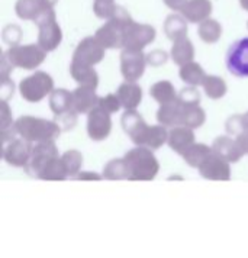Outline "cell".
I'll use <instances>...</instances> for the list:
<instances>
[{
  "mask_svg": "<svg viewBox=\"0 0 248 258\" xmlns=\"http://www.w3.org/2000/svg\"><path fill=\"white\" fill-rule=\"evenodd\" d=\"M18 134L29 142L54 141L58 138L61 128L57 122L35 116H22L15 122Z\"/></svg>",
  "mask_w": 248,
  "mask_h": 258,
  "instance_id": "6da1fadb",
  "label": "cell"
},
{
  "mask_svg": "<svg viewBox=\"0 0 248 258\" xmlns=\"http://www.w3.org/2000/svg\"><path fill=\"white\" fill-rule=\"evenodd\" d=\"M123 158H125L128 168H130V180L148 181V180L155 178L158 170H160L157 158L154 157L151 150L147 147L134 148L130 153H127Z\"/></svg>",
  "mask_w": 248,
  "mask_h": 258,
  "instance_id": "7a4b0ae2",
  "label": "cell"
},
{
  "mask_svg": "<svg viewBox=\"0 0 248 258\" xmlns=\"http://www.w3.org/2000/svg\"><path fill=\"white\" fill-rule=\"evenodd\" d=\"M54 90V80L51 76L44 71H36L35 74L24 79L19 84V92L26 102L38 103L47 94L52 93Z\"/></svg>",
  "mask_w": 248,
  "mask_h": 258,
  "instance_id": "3957f363",
  "label": "cell"
},
{
  "mask_svg": "<svg viewBox=\"0 0 248 258\" xmlns=\"http://www.w3.org/2000/svg\"><path fill=\"white\" fill-rule=\"evenodd\" d=\"M6 57L15 67L24 69V70H34L44 62L45 49L35 47V45L13 47L8 51Z\"/></svg>",
  "mask_w": 248,
  "mask_h": 258,
  "instance_id": "277c9868",
  "label": "cell"
},
{
  "mask_svg": "<svg viewBox=\"0 0 248 258\" xmlns=\"http://www.w3.org/2000/svg\"><path fill=\"white\" fill-rule=\"evenodd\" d=\"M57 157H58V150H57L54 141L38 142L35 147L32 148L31 158H29L28 164L25 167V170L31 176L39 177V174L44 171V168L52 160H55Z\"/></svg>",
  "mask_w": 248,
  "mask_h": 258,
  "instance_id": "5b68a950",
  "label": "cell"
},
{
  "mask_svg": "<svg viewBox=\"0 0 248 258\" xmlns=\"http://www.w3.org/2000/svg\"><path fill=\"white\" fill-rule=\"evenodd\" d=\"M225 64L235 77H248V36L235 41L226 52Z\"/></svg>",
  "mask_w": 248,
  "mask_h": 258,
  "instance_id": "8992f818",
  "label": "cell"
},
{
  "mask_svg": "<svg viewBox=\"0 0 248 258\" xmlns=\"http://www.w3.org/2000/svg\"><path fill=\"white\" fill-rule=\"evenodd\" d=\"M147 57L141 51L125 49L120 54V71L127 82H137L145 71Z\"/></svg>",
  "mask_w": 248,
  "mask_h": 258,
  "instance_id": "52a82bcc",
  "label": "cell"
},
{
  "mask_svg": "<svg viewBox=\"0 0 248 258\" xmlns=\"http://www.w3.org/2000/svg\"><path fill=\"white\" fill-rule=\"evenodd\" d=\"M112 129V120H110V113L103 110L100 106L97 105L95 109L89 112L87 117V132L89 137L93 141H103L106 140Z\"/></svg>",
  "mask_w": 248,
  "mask_h": 258,
  "instance_id": "ba28073f",
  "label": "cell"
},
{
  "mask_svg": "<svg viewBox=\"0 0 248 258\" xmlns=\"http://www.w3.org/2000/svg\"><path fill=\"white\" fill-rule=\"evenodd\" d=\"M103 57H105V49L102 47V44L96 39L87 38L76 49L73 55V62L93 67L97 62H100Z\"/></svg>",
  "mask_w": 248,
  "mask_h": 258,
  "instance_id": "9c48e42d",
  "label": "cell"
},
{
  "mask_svg": "<svg viewBox=\"0 0 248 258\" xmlns=\"http://www.w3.org/2000/svg\"><path fill=\"white\" fill-rule=\"evenodd\" d=\"M32 145L31 142L22 140H13L8 145H5L3 150V158L8 164L13 167H26L31 154H32Z\"/></svg>",
  "mask_w": 248,
  "mask_h": 258,
  "instance_id": "30bf717a",
  "label": "cell"
},
{
  "mask_svg": "<svg viewBox=\"0 0 248 258\" xmlns=\"http://www.w3.org/2000/svg\"><path fill=\"white\" fill-rule=\"evenodd\" d=\"M202 177L208 180H218V181H226L231 178V168L229 163L222 157L213 153L202 163L199 167Z\"/></svg>",
  "mask_w": 248,
  "mask_h": 258,
  "instance_id": "8fae6325",
  "label": "cell"
},
{
  "mask_svg": "<svg viewBox=\"0 0 248 258\" xmlns=\"http://www.w3.org/2000/svg\"><path fill=\"white\" fill-rule=\"evenodd\" d=\"M167 142L173 151L183 155L195 144V134H193L192 128H188L184 125L174 126V129H171L168 132V141Z\"/></svg>",
  "mask_w": 248,
  "mask_h": 258,
  "instance_id": "7c38bea8",
  "label": "cell"
},
{
  "mask_svg": "<svg viewBox=\"0 0 248 258\" xmlns=\"http://www.w3.org/2000/svg\"><path fill=\"white\" fill-rule=\"evenodd\" d=\"M96 89L80 86L73 92V109L77 113H89L92 109L99 105V99L95 92Z\"/></svg>",
  "mask_w": 248,
  "mask_h": 258,
  "instance_id": "4fadbf2b",
  "label": "cell"
},
{
  "mask_svg": "<svg viewBox=\"0 0 248 258\" xmlns=\"http://www.w3.org/2000/svg\"><path fill=\"white\" fill-rule=\"evenodd\" d=\"M167 141H168V132L161 125V126H147L134 144H137L138 147H147L150 150H157V148L163 147V144H165Z\"/></svg>",
  "mask_w": 248,
  "mask_h": 258,
  "instance_id": "5bb4252c",
  "label": "cell"
},
{
  "mask_svg": "<svg viewBox=\"0 0 248 258\" xmlns=\"http://www.w3.org/2000/svg\"><path fill=\"white\" fill-rule=\"evenodd\" d=\"M116 94L122 103V107H125L127 110H135L142 100L141 87L135 82L122 83Z\"/></svg>",
  "mask_w": 248,
  "mask_h": 258,
  "instance_id": "9a60e30c",
  "label": "cell"
},
{
  "mask_svg": "<svg viewBox=\"0 0 248 258\" xmlns=\"http://www.w3.org/2000/svg\"><path fill=\"white\" fill-rule=\"evenodd\" d=\"M212 151L216 155L222 157L228 163H236L244 155L242 151L239 150L236 141H232L228 137H219V138H216L212 144Z\"/></svg>",
  "mask_w": 248,
  "mask_h": 258,
  "instance_id": "2e32d148",
  "label": "cell"
},
{
  "mask_svg": "<svg viewBox=\"0 0 248 258\" xmlns=\"http://www.w3.org/2000/svg\"><path fill=\"white\" fill-rule=\"evenodd\" d=\"M181 115H183V105L177 100L161 105L157 112V119L163 126H180L181 125Z\"/></svg>",
  "mask_w": 248,
  "mask_h": 258,
  "instance_id": "e0dca14e",
  "label": "cell"
},
{
  "mask_svg": "<svg viewBox=\"0 0 248 258\" xmlns=\"http://www.w3.org/2000/svg\"><path fill=\"white\" fill-rule=\"evenodd\" d=\"M71 77L79 83L83 87H90V89H96L99 84V76L97 73L93 70V67H87V66H82V64H76L71 62L70 67Z\"/></svg>",
  "mask_w": 248,
  "mask_h": 258,
  "instance_id": "ac0fdd59",
  "label": "cell"
},
{
  "mask_svg": "<svg viewBox=\"0 0 248 258\" xmlns=\"http://www.w3.org/2000/svg\"><path fill=\"white\" fill-rule=\"evenodd\" d=\"M122 128L123 131L131 137V140L135 142V140L142 134V131L147 128L148 125L145 123V120L142 119V116L135 112V110H127L122 115Z\"/></svg>",
  "mask_w": 248,
  "mask_h": 258,
  "instance_id": "d6986e66",
  "label": "cell"
},
{
  "mask_svg": "<svg viewBox=\"0 0 248 258\" xmlns=\"http://www.w3.org/2000/svg\"><path fill=\"white\" fill-rule=\"evenodd\" d=\"M154 39V31L150 28H140L134 32H127L123 35V47L127 49H135L141 51L148 42Z\"/></svg>",
  "mask_w": 248,
  "mask_h": 258,
  "instance_id": "ffe728a7",
  "label": "cell"
},
{
  "mask_svg": "<svg viewBox=\"0 0 248 258\" xmlns=\"http://www.w3.org/2000/svg\"><path fill=\"white\" fill-rule=\"evenodd\" d=\"M49 107L55 116L74 110L73 109V93L64 90V89L52 90V93L49 96Z\"/></svg>",
  "mask_w": 248,
  "mask_h": 258,
  "instance_id": "44dd1931",
  "label": "cell"
},
{
  "mask_svg": "<svg viewBox=\"0 0 248 258\" xmlns=\"http://www.w3.org/2000/svg\"><path fill=\"white\" fill-rule=\"evenodd\" d=\"M180 79L184 83H188L189 86H203V82L206 79V74L199 64L196 62H188L184 66H181L180 69Z\"/></svg>",
  "mask_w": 248,
  "mask_h": 258,
  "instance_id": "7402d4cb",
  "label": "cell"
},
{
  "mask_svg": "<svg viewBox=\"0 0 248 258\" xmlns=\"http://www.w3.org/2000/svg\"><path fill=\"white\" fill-rule=\"evenodd\" d=\"M150 94L153 96L154 100H157L160 105H165V103L177 100L176 90H174L173 84L170 82L155 83L153 87L150 89Z\"/></svg>",
  "mask_w": 248,
  "mask_h": 258,
  "instance_id": "603a6c76",
  "label": "cell"
},
{
  "mask_svg": "<svg viewBox=\"0 0 248 258\" xmlns=\"http://www.w3.org/2000/svg\"><path fill=\"white\" fill-rule=\"evenodd\" d=\"M212 154V147L209 148L208 145L203 144H193L186 153L183 154L184 161L190 165V167H196L199 168L202 163Z\"/></svg>",
  "mask_w": 248,
  "mask_h": 258,
  "instance_id": "cb8c5ba5",
  "label": "cell"
},
{
  "mask_svg": "<svg viewBox=\"0 0 248 258\" xmlns=\"http://www.w3.org/2000/svg\"><path fill=\"white\" fill-rule=\"evenodd\" d=\"M193 57H195V51L188 39H178L171 49V58L180 67L188 62H192Z\"/></svg>",
  "mask_w": 248,
  "mask_h": 258,
  "instance_id": "d4e9b609",
  "label": "cell"
},
{
  "mask_svg": "<svg viewBox=\"0 0 248 258\" xmlns=\"http://www.w3.org/2000/svg\"><path fill=\"white\" fill-rule=\"evenodd\" d=\"M130 168L125 158L112 160L103 168V177L107 180H130Z\"/></svg>",
  "mask_w": 248,
  "mask_h": 258,
  "instance_id": "484cf974",
  "label": "cell"
},
{
  "mask_svg": "<svg viewBox=\"0 0 248 258\" xmlns=\"http://www.w3.org/2000/svg\"><path fill=\"white\" fill-rule=\"evenodd\" d=\"M205 110L199 106H183V115H181V125L188 128H201L205 123Z\"/></svg>",
  "mask_w": 248,
  "mask_h": 258,
  "instance_id": "4316f807",
  "label": "cell"
},
{
  "mask_svg": "<svg viewBox=\"0 0 248 258\" xmlns=\"http://www.w3.org/2000/svg\"><path fill=\"white\" fill-rule=\"evenodd\" d=\"M59 41H61V34H59V29L55 25L41 28V35H39L41 48H44L45 51H52L58 47Z\"/></svg>",
  "mask_w": 248,
  "mask_h": 258,
  "instance_id": "83f0119b",
  "label": "cell"
},
{
  "mask_svg": "<svg viewBox=\"0 0 248 258\" xmlns=\"http://www.w3.org/2000/svg\"><path fill=\"white\" fill-rule=\"evenodd\" d=\"M203 89H205V93L211 99H221L226 93V83L221 77L206 76V79L203 82Z\"/></svg>",
  "mask_w": 248,
  "mask_h": 258,
  "instance_id": "f1b7e54d",
  "label": "cell"
},
{
  "mask_svg": "<svg viewBox=\"0 0 248 258\" xmlns=\"http://www.w3.org/2000/svg\"><path fill=\"white\" fill-rule=\"evenodd\" d=\"M63 165L67 171V176H77L83 164V155L76 150H70L61 157Z\"/></svg>",
  "mask_w": 248,
  "mask_h": 258,
  "instance_id": "f546056e",
  "label": "cell"
},
{
  "mask_svg": "<svg viewBox=\"0 0 248 258\" xmlns=\"http://www.w3.org/2000/svg\"><path fill=\"white\" fill-rule=\"evenodd\" d=\"M67 177H69L67 171H66L64 165H63L61 158H58V157L55 160H52L44 168V171L39 174V178H42V180H64Z\"/></svg>",
  "mask_w": 248,
  "mask_h": 258,
  "instance_id": "4dcf8cb0",
  "label": "cell"
},
{
  "mask_svg": "<svg viewBox=\"0 0 248 258\" xmlns=\"http://www.w3.org/2000/svg\"><path fill=\"white\" fill-rule=\"evenodd\" d=\"M177 102L183 106H199L201 102V93L195 89V86L186 87L180 90L177 96Z\"/></svg>",
  "mask_w": 248,
  "mask_h": 258,
  "instance_id": "1f68e13d",
  "label": "cell"
},
{
  "mask_svg": "<svg viewBox=\"0 0 248 258\" xmlns=\"http://www.w3.org/2000/svg\"><path fill=\"white\" fill-rule=\"evenodd\" d=\"M99 106L103 110H106L107 113H115V112H118L119 109L122 107V103L119 100L118 94H107L105 97L99 99Z\"/></svg>",
  "mask_w": 248,
  "mask_h": 258,
  "instance_id": "d6a6232c",
  "label": "cell"
},
{
  "mask_svg": "<svg viewBox=\"0 0 248 258\" xmlns=\"http://www.w3.org/2000/svg\"><path fill=\"white\" fill-rule=\"evenodd\" d=\"M57 123L59 125L61 131H69L73 129L77 123V112L76 110H70V112H66V113H61L57 115Z\"/></svg>",
  "mask_w": 248,
  "mask_h": 258,
  "instance_id": "836d02e7",
  "label": "cell"
},
{
  "mask_svg": "<svg viewBox=\"0 0 248 258\" xmlns=\"http://www.w3.org/2000/svg\"><path fill=\"white\" fill-rule=\"evenodd\" d=\"M0 122H2V131H6V129L13 128L15 125L12 123V110L9 109L8 103L3 100L2 102V112H0Z\"/></svg>",
  "mask_w": 248,
  "mask_h": 258,
  "instance_id": "e575fe53",
  "label": "cell"
},
{
  "mask_svg": "<svg viewBox=\"0 0 248 258\" xmlns=\"http://www.w3.org/2000/svg\"><path fill=\"white\" fill-rule=\"evenodd\" d=\"M242 131H244V128H242V123H241V115L228 119V122H226V132L229 135H238Z\"/></svg>",
  "mask_w": 248,
  "mask_h": 258,
  "instance_id": "d590c367",
  "label": "cell"
},
{
  "mask_svg": "<svg viewBox=\"0 0 248 258\" xmlns=\"http://www.w3.org/2000/svg\"><path fill=\"white\" fill-rule=\"evenodd\" d=\"M167 61V54L163 51H153L151 54H148L147 62L153 67H160Z\"/></svg>",
  "mask_w": 248,
  "mask_h": 258,
  "instance_id": "8d00e7d4",
  "label": "cell"
},
{
  "mask_svg": "<svg viewBox=\"0 0 248 258\" xmlns=\"http://www.w3.org/2000/svg\"><path fill=\"white\" fill-rule=\"evenodd\" d=\"M221 35V32H219V29H216V31H212L209 26H203L201 29V36L202 39L205 41V42H209V44H212L215 42L218 38Z\"/></svg>",
  "mask_w": 248,
  "mask_h": 258,
  "instance_id": "74e56055",
  "label": "cell"
},
{
  "mask_svg": "<svg viewBox=\"0 0 248 258\" xmlns=\"http://www.w3.org/2000/svg\"><path fill=\"white\" fill-rule=\"evenodd\" d=\"M13 90H15V84L11 79H6V80H2V99L6 102L9 97L13 96Z\"/></svg>",
  "mask_w": 248,
  "mask_h": 258,
  "instance_id": "f35d334b",
  "label": "cell"
},
{
  "mask_svg": "<svg viewBox=\"0 0 248 258\" xmlns=\"http://www.w3.org/2000/svg\"><path fill=\"white\" fill-rule=\"evenodd\" d=\"M236 144H238L242 154H248V129L236 135Z\"/></svg>",
  "mask_w": 248,
  "mask_h": 258,
  "instance_id": "ab89813d",
  "label": "cell"
},
{
  "mask_svg": "<svg viewBox=\"0 0 248 258\" xmlns=\"http://www.w3.org/2000/svg\"><path fill=\"white\" fill-rule=\"evenodd\" d=\"M13 66L12 62L8 59V57L5 55L3 58H2V69H0V73H2V80H6V79H9V74L13 71Z\"/></svg>",
  "mask_w": 248,
  "mask_h": 258,
  "instance_id": "60d3db41",
  "label": "cell"
},
{
  "mask_svg": "<svg viewBox=\"0 0 248 258\" xmlns=\"http://www.w3.org/2000/svg\"><path fill=\"white\" fill-rule=\"evenodd\" d=\"M74 178H77V180H100V176L93 174L90 171H86V173H79L77 176H74Z\"/></svg>",
  "mask_w": 248,
  "mask_h": 258,
  "instance_id": "b9f144b4",
  "label": "cell"
},
{
  "mask_svg": "<svg viewBox=\"0 0 248 258\" xmlns=\"http://www.w3.org/2000/svg\"><path fill=\"white\" fill-rule=\"evenodd\" d=\"M241 123H242V128H244V131L248 129V112L245 113V115H241Z\"/></svg>",
  "mask_w": 248,
  "mask_h": 258,
  "instance_id": "7bdbcfd3",
  "label": "cell"
}]
</instances>
